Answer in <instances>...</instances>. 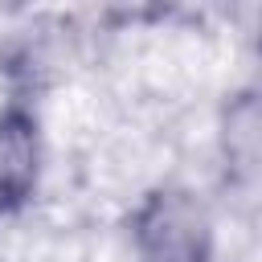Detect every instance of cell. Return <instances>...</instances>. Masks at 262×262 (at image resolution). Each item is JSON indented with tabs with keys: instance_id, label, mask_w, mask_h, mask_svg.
I'll return each instance as SVG.
<instances>
[{
	"instance_id": "7a4b0ae2",
	"label": "cell",
	"mask_w": 262,
	"mask_h": 262,
	"mask_svg": "<svg viewBox=\"0 0 262 262\" xmlns=\"http://www.w3.org/2000/svg\"><path fill=\"white\" fill-rule=\"evenodd\" d=\"M45 131L41 115L25 94L0 102V217L25 213L41 192Z\"/></svg>"
},
{
	"instance_id": "6da1fadb",
	"label": "cell",
	"mask_w": 262,
	"mask_h": 262,
	"mask_svg": "<svg viewBox=\"0 0 262 262\" xmlns=\"http://www.w3.org/2000/svg\"><path fill=\"white\" fill-rule=\"evenodd\" d=\"M127 246L135 262H217V221L196 188L160 180L135 196Z\"/></svg>"
}]
</instances>
